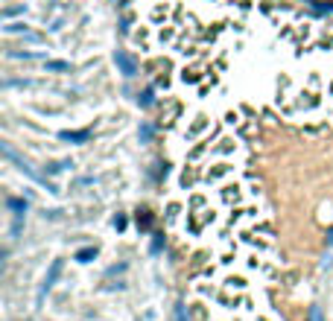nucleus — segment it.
Returning a JSON list of instances; mask_svg holds the SVG:
<instances>
[{
  "instance_id": "obj_1",
  "label": "nucleus",
  "mask_w": 333,
  "mask_h": 321,
  "mask_svg": "<svg viewBox=\"0 0 333 321\" xmlns=\"http://www.w3.org/2000/svg\"><path fill=\"white\" fill-rule=\"evenodd\" d=\"M114 61H117V67H120L126 76H135V73H137V64H135V58H132L129 53H117Z\"/></svg>"
},
{
  "instance_id": "obj_2",
  "label": "nucleus",
  "mask_w": 333,
  "mask_h": 321,
  "mask_svg": "<svg viewBox=\"0 0 333 321\" xmlns=\"http://www.w3.org/2000/svg\"><path fill=\"white\" fill-rule=\"evenodd\" d=\"M59 275H61V260H53V266H50V272H47V281H44V286H41V295L59 281Z\"/></svg>"
},
{
  "instance_id": "obj_3",
  "label": "nucleus",
  "mask_w": 333,
  "mask_h": 321,
  "mask_svg": "<svg viewBox=\"0 0 333 321\" xmlns=\"http://www.w3.org/2000/svg\"><path fill=\"white\" fill-rule=\"evenodd\" d=\"M61 137H64V140H73V143H82V140L91 137V132H88V129H82V132H61Z\"/></svg>"
},
{
  "instance_id": "obj_4",
  "label": "nucleus",
  "mask_w": 333,
  "mask_h": 321,
  "mask_svg": "<svg viewBox=\"0 0 333 321\" xmlns=\"http://www.w3.org/2000/svg\"><path fill=\"white\" fill-rule=\"evenodd\" d=\"M97 257V248H82V251H76V260L79 263H88V260H94Z\"/></svg>"
},
{
  "instance_id": "obj_5",
  "label": "nucleus",
  "mask_w": 333,
  "mask_h": 321,
  "mask_svg": "<svg viewBox=\"0 0 333 321\" xmlns=\"http://www.w3.org/2000/svg\"><path fill=\"white\" fill-rule=\"evenodd\" d=\"M47 70H70L67 61H47Z\"/></svg>"
},
{
  "instance_id": "obj_6",
  "label": "nucleus",
  "mask_w": 333,
  "mask_h": 321,
  "mask_svg": "<svg viewBox=\"0 0 333 321\" xmlns=\"http://www.w3.org/2000/svg\"><path fill=\"white\" fill-rule=\"evenodd\" d=\"M9 208L18 210V213H23V210H26V202H20V199H9Z\"/></svg>"
},
{
  "instance_id": "obj_7",
  "label": "nucleus",
  "mask_w": 333,
  "mask_h": 321,
  "mask_svg": "<svg viewBox=\"0 0 333 321\" xmlns=\"http://www.w3.org/2000/svg\"><path fill=\"white\" fill-rule=\"evenodd\" d=\"M149 222H152V219H149V213L137 216V228H140V231H149Z\"/></svg>"
},
{
  "instance_id": "obj_8",
  "label": "nucleus",
  "mask_w": 333,
  "mask_h": 321,
  "mask_svg": "<svg viewBox=\"0 0 333 321\" xmlns=\"http://www.w3.org/2000/svg\"><path fill=\"white\" fill-rule=\"evenodd\" d=\"M161 245H164V234H155V240H152V251H161Z\"/></svg>"
},
{
  "instance_id": "obj_9",
  "label": "nucleus",
  "mask_w": 333,
  "mask_h": 321,
  "mask_svg": "<svg viewBox=\"0 0 333 321\" xmlns=\"http://www.w3.org/2000/svg\"><path fill=\"white\" fill-rule=\"evenodd\" d=\"M114 225H117V231H123V228H126V219H123V216H117V219H114Z\"/></svg>"
}]
</instances>
